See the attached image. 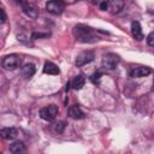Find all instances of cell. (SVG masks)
Returning <instances> with one entry per match:
<instances>
[{
    "mask_svg": "<svg viewBox=\"0 0 154 154\" xmlns=\"http://www.w3.org/2000/svg\"><path fill=\"white\" fill-rule=\"evenodd\" d=\"M147 43L150 47L154 46V32H149V35L147 36Z\"/></svg>",
    "mask_w": 154,
    "mask_h": 154,
    "instance_id": "cell-20",
    "label": "cell"
},
{
    "mask_svg": "<svg viewBox=\"0 0 154 154\" xmlns=\"http://www.w3.org/2000/svg\"><path fill=\"white\" fill-rule=\"evenodd\" d=\"M1 65L5 70H16L17 67H19L20 65V58L17 55V54H10V55H6L2 61H1Z\"/></svg>",
    "mask_w": 154,
    "mask_h": 154,
    "instance_id": "cell-4",
    "label": "cell"
},
{
    "mask_svg": "<svg viewBox=\"0 0 154 154\" xmlns=\"http://www.w3.org/2000/svg\"><path fill=\"white\" fill-rule=\"evenodd\" d=\"M131 34L134 36V38H136L137 41L143 40V32H142V28L141 24L137 20H134L131 23Z\"/></svg>",
    "mask_w": 154,
    "mask_h": 154,
    "instance_id": "cell-11",
    "label": "cell"
},
{
    "mask_svg": "<svg viewBox=\"0 0 154 154\" xmlns=\"http://www.w3.org/2000/svg\"><path fill=\"white\" fill-rule=\"evenodd\" d=\"M67 114H69V117L72 118V119H83V118H84L83 111H82L77 105L70 106L69 109H67Z\"/></svg>",
    "mask_w": 154,
    "mask_h": 154,
    "instance_id": "cell-12",
    "label": "cell"
},
{
    "mask_svg": "<svg viewBox=\"0 0 154 154\" xmlns=\"http://www.w3.org/2000/svg\"><path fill=\"white\" fill-rule=\"evenodd\" d=\"M45 37H48V34H43V32H32L31 35V38L32 40H37V38H45Z\"/></svg>",
    "mask_w": 154,
    "mask_h": 154,
    "instance_id": "cell-19",
    "label": "cell"
},
{
    "mask_svg": "<svg viewBox=\"0 0 154 154\" xmlns=\"http://www.w3.org/2000/svg\"><path fill=\"white\" fill-rule=\"evenodd\" d=\"M119 61H120V58H119L118 54H116V53H106L102 57L101 66L105 70H113V69L117 67Z\"/></svg>",
    "mask_w": 154,
    "mask_h": 154,
    "instance_id": "cell-2",
    "label": "cell"
},
{
    "mask_svg": "<svg viewBox=\"0 0 154 154\" xmlns=\"http://www.w3.org/2000/svg\"><path fill=\"white\" fill-rule=\"evenodd\" d=\"M7 19V16H6V12L2 7H0V23H5Z\"/></svg>",
    "mask_w": 154,
    "mask_h": 154,
    "instance_id": "cell-21",
    "label": "cell"
},
{
    "mask_svg": "<svg viewBox=\"0 0 154 154\" xmlns=\"http://www.w3.org/2000/svg\"><path fill=\"white\" fill-rule=\"evenodd\" d=\"M20 5H22V10H23V12H24L25 16H28V17L31 18V19L37 18V16H38V10H37L32 4H29V2H20Z\"/></svg>",
    "mask_w": 154,
    "mask_h": 154,
    "instance_id": "cell-7",
    "label": "cell"
},
{
    "mask_svg": "<svg viewBox=\"0 0 154 154\" xmlns=\"http://www.w3.org/2000/svg\"><path fill=\"white\" fill-rule=\"evenodd\" d=\"M43 72L47 73V75H58L60 71H59V67L54 63L46 61L45 65H43Z\"/></svg>",
    "mask_w": 154,
    "mask_h": 154,
    "instance_id": "cell-15",
    "label": "cell"
},
{
    "mask_svg": "<svg viewBox=\"0 0 154 154\" xmlns=\"http://www.w3.org/2000/svg\"><path fill=\"white\" fill-rule=\"evenodd\" d=\"M64 8H65L64 2L58 1V0H52L46 4V10L52 14H60V13H63Z\"/></svg>",
    "mask_w": 154,
    "mask_h": 154,
    "instance_id": "cell-6",
    "label": "cell"
},
{
    "mask_svg": "<svg viewBox=\"0 0 154 154\" xmlns=\"http://www.w3.org/2000/svg\"><path fill=\"white\" fill-rule=\"evenodd\" d=\"M94 57H95V54L93 51H84V52L79 53L76 58V66L79 67V66H83L85 64H89L90 61L94 60Z\"/></svg>",
    "mask_w": 154,
    "mask_h": 154,
    "instance_id": "cell-5",
    "label": "cell"
},
{
    "mask_svg": "<svg viewBox=\"0 0 154 154\" xmlns=\"http://www.w3.org/2000/svg\"><path fill=\"white\" fill-rule=\"evenodd\" d=\"M101 77H102V73H101L100 71H96V72H94V73L90 75V81H91L93 83H99Z\"/></svg>",
    "mask_w": 154,
    "mask_h": 154,
    "instance_id": "cell-17",
    "label": "cell"
},
{
    "mask_svg": "<svg viewBox=\"0 0 154 154\" xmlns=\"http://www.w3.org/2000/svg\"><path fill=\"white\" fill-rule=\"evenodd\" d=\"M11 154H25V146L22 141H14L10 144Z\"/></svg>",
    "mask_w": 154,
    "mask_h": 154,
    "instance_id": "cell-13",
    "label": "cell"
},
{
    "mask_svg": "<svg viewBox=\"0 0 154 154\" xmlns=\"http://www.w3.org/2000/svg\"><path fill=\"white\" fill-rule=\"evenodd\" d=\"M73 35L79 42H94L97 40L94 35V30L83 24H78L73 28Z\"/></svg>",
    "mask_w": 154,
    "mask_h": 154,
    "instance_id": "cell-1",
    "label": "cell"
},
{
    "mask_svg": "<svg viewBox=\"0 0 154 154\" xmlns=\"http://www.w3.org/2000/svg\"><path fill=\"white\" fill-rule=\"evenodd\" d=\"M58 112H59V108L57 105H48V106H45L40 109V117L43 119V120H47V122H51L57 116H58Z\"/></svg>",
    "mask_w": 154,
    "mask_h": 154,
    "instance_id": "cell-3",
    "label": "cell"
},
{
    "mask_svg": "<svg viewBox=\"0 0 154 154\" xmlns=\"http://www.w3.org/2000/svg\"><path fill=\"white\" fill-rule=\"evenodd\" d=\"M152 69L147 67V66H140V67H134L130 71V77L134 78H138V77H146L148 75H150Z\"/></svg>",
    "mask_w": 154,
    "mask_h": 154,
    "instance_id": "cell-8",
    "label": "cell"
},
{
    "mask_svg": "<svg viewBox=\"0 0 154 154\" xmlns=\"http://www.w3.org/2000/svg\"><path fill=\"white\" fill-rule=\"evenodd\" d=\"M18 136V130L16 128H4L0 130V137L4 140H14Z\"/></svg>",
    "mask_w": 154,
    "mask_h": 154,
    "instance_id": "cell-9",
    "label": "cell"
},
{
    "mask_svg": "<svg viewBox=\"0 0 154 154\" xmlns=\"http://www.w3.org/2000/svg\"><path fill=\"white\" fill-rule=\"evenodd\" d=\"M35 72H36V67H35V65L31 64V63L24 64V65L22 66V70H20V73H22V76H23L24 78H30V77H32V76L35 75Z\"/></svg>",
    "mask_w": 154,
    "mask_h": 154,
    "instance_id": "cell-10",
    "label": "cell"
},
{
    "mask_svg": "<svg viewBox=\"0 0 154 154\" xmlns=\"http://www.w3.org/2000/svg\"><path fill=\"white\" fill-rule=\"evenodd\" d=\"M84 83H85V78H84L82 75H78V76H76V77L73 78V81H72V87H73V89L79 90V89H82V88L84 87Z\"/></svg>",
    "mask_w": 154,
    "mask_h": 154,
    "instance_id": "cell-16",
    "label": "cell"
},
{
    "mask_svg": "<svg viewBox=\"0 0 154 154\" xmlns=\"http://www.w3.org/2000/svg\"><path fill=\"white\" fill-rule=\"evenodd\" d=\"M65 126H66V123H65V122H63V120H60V122H58V123L55 124L54 129H55V131H57L58 134H61V132L64 131Z\"/></svg>",
    "mask_w": 154,
    "mask_h": 154,
    "instance_id": "cell-18",
    "label": "cell"
},
{
    "mask_svg": "<svg viewBox=\"0 0 154 154\" xmlns=\"http://www.w3.org/2000/svg\"><path fill=\"white\" fill-rule=\"evenodd\" d=\"M100 10H102V11L108 10V1H102V2H100Z\"/></svg>",
    "mask_w": 154,
    "mask_h": 154,
    "instance_id": "cell-22",
    "label": "cell"
},
{
    "mask_svg": "<svg viewBox=\"0 0 154 154\" xmlns=\"http://www.w3.org/2000/svg\"><path fill=\"white\" fill-rule=\"evenodd\" d=\"M123 7H124V1H122V0H112V1H108V10L113 14L119 13L123 10Z\"/></svg>",
    "mask_w": 154,
    "mask_h": 154,
    "instance_id": "cell-14",
    "label": "cell"
}]
</instances>
